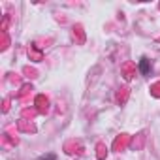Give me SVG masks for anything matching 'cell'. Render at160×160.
I'll return each instance as SVG.
<instances>
[{
  "instance_id": "6da1fadb",
  "label": "cell",
  "mask_w": 160,
  "mask_h": 160,
  "mask_svg": "<svg viewBox=\"0 0 160 160\" xmlns=\"http://www.w3.org/2000/svg\"><path fill=\"white\" fill-rule=\"evenodd\" d=\"M138 66H139V72H141L143 77H149V75H151V60H149L147 57H141Z\"/></svg>"
},
{
  "instance_id": "7a4b0ae2",
  "label": "cell",
  "mask_w": 160,
  "mask_h": 160,
  "mask_svg": "<svg viewBox=\"0 0 160 160\" xmlns=\"http://www.w3.org/2000/svg\"><path fill=\"white\" fill-rule=\"evenodd\" d=\"M38 160H57V154H53V152H47V154H42Z\"/></svg>"
}]
</instances>
